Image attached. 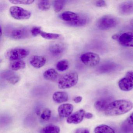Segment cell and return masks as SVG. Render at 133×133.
Returning a JSON list of instances; mask_svg holds the SVG:
<instances>
[{"label":"cell","instance_id":"cell-1","mask_svg":"<svg viewBox=\"0 0 133 133\" xmlns=\"http://www.w3.org/2000/svg\"><path fill=\"white\" fill-rule=\"evenodd\" d=\"M133 107V103L129 100H115L109 103L104 111V113L108 116H119L127 113L131 110Z\"/></svg>","mask_w":133,"mask_h":133},{"label":"cell","instance_id":"cell-2","mask_svg":"<svg viewBox=\"0 0 133 133\" xmlns=\"http://www.w3.org/2000/svg\"><path fill=\"white\" fill-rule=\"evenodd\" d=\"M78 76L76 72L65 74L58 80V86L60 89L70 88L76 85L78 82Z\"/></svg>","mask_w":133,"mask_h":133},{"label":"cell","instance_id":"cell-3","mask_svg":"<svg viewBox=\"0 0 133 133\" xmlns=\"http://www.w3.org/2000/svg\"><path fill=\"white\" fill-rule=\"evenodd\" d=\"M118 23V21L115 17L107 15L103 16L98 20L97 25L100 30L106 31L115 28Z\"/></svg>","mask_w":133,"mask_h":133},{"label":"cell","instance_id":"cell-4","mask_svg":"<svg viewBox=\"0 0 133 133\" xmlns=\"http://www.w3.org/2000/svg\"><path fill=\"white\" fill-rule=\"evenodd\" d=\"M29 50L24 48H16L9 50L6 53V57L10 61L21 60L28 56Z\"/></svg>","mask_w":133,"mask_h":133},{"label":"cell","instance_id":"cell-5","mask_svg":"<svg viewBox=\"0 0 133 133\" xmlns=\"http://www.w3.org/2000/svg\"><path fill=\"white\" fill-rule=\"evenodd\" d=\"M11 17L18 20H28L31 17V13L29 11L18 6H12L10 9Z\"/></svg>","mask_w":133,"mask_h":133},{"label":"cell","instance_id":"cell-6","mask_svg":"<svg viewBox=\"0 0 133 133\" xmlns=\"http://www.w3.org/2000/svg\"><path fill=\"white\" fill-rule=\"evenodd\" d=\"M80 59L85 65L90 67H93L98 64L100 58L96 54L88 52L82 54L80 57Z\"/></svg>","mask_w":133,"mask_h":133},{"label":"cell","instance_id":"cell-7","mask_svg":"<svg viewBox=\"0 0 133 133\" xmlns=\"http://www.w3.org/2000/svg\"><path fill=\"white\" fill-rule=\"evenodd\" d=\"M112 38L118 40L120 45L124 47H133V32H127L120 35H115Z\"/></svg>","mask_w":133,"mask_h":133},{"label":"cell","instance_id":"cell-8","mask_svg":"<svg viewBox=\"0 0 133 133\" xmlns=\"http://www.w3.org/2000/svg\"><path fill=\"white\" fill-rule=\"evenodd\" d=\"M10 36L17 40L25 39L29 36V31L25 28H18L14 29L10 32Z\"/></svg>","mask_w":133,"mask_h":133},{"label":"cell","instance_id":"cell-9","mask_svg":"<svg viewBox=\"0 0 133 133\" xmlns=\"http://www.w3.org/2000/svg\"><path fill=\"white\" fill-rule=\"evenodd\" d=\"M85 112L84 109H80L71 115L67 119L66 121L69 124H78L83 121Z\"/></svg>","mask_w":133,"mask_h":133},{"label":"cell","instance_id":"cell-10","mask_svg":"<svg viewBox=\"0 0 133 133\" xmlns=\"http://www.w3.org/2000/svg\"><path fill=\"white\" fill-rule=\"evenodd\" d=\"M89 18L85 14H78L77 18L74 21L66 23L68 25L74 27H81L86 25L89 22Z\"/></svg>","mask_w":133,"mask_h":133},{"label":"cell","instance_id":"cell-11","mask_svg":"<svg viewBox=\"0 0 133 133\" xmlns=\"http://www.w3.org/2000/svg\"><path fill=\"white\" fill-rule=\"evenodd\" d=\"M74 110V106L70 103H64L58 107V112L61 118L68 117L70 116Z\"/></svg>","mask_w":133,"mask_h":133},{"label":"cell","instance_id":"cell-12","mask_svg":"<svg viewBox=\"0 0 133 133\" xmlns=\"http://www.w3.org/2000/svg\"><path fill=\"white\" fill-rule=\"evenodd\" d=\"M119 12L123 15H130L133 14V1H124L120 4Z\"/></svg>","mask_w":133,"mask_h":133},{"label":"cell","instance_id":"cell-13","mask_svg":"<svg viewBox=\"0 0 133 133\" xmlns=\"http://www.w3.org/2000/svg\"><path fill=\"white\" fill-rule=\"evenodd\" d=\"M1 77L6 79L8 83L12 85L17 84L20 80V76L11 71H3L1 73Z\"/></svg>","mask_w":133,"mask_h":133},{"label":"cell","instance_id":"cell-14","mask_svg":"<svg viewBox=\"0 0 133 133\" xmlns=\"http://www.w3.org/2000/svg\"><path fill=\"white\" fill-rule=\"evenodd\" d=\"M46 59L42 56H32L30 59V63L33 67L40 68L44 66L46 63Z\"/></svg>","mask_w":133,"mask_h":133},{"label":"cell","instance_id":"cell-15","mask_svg":"<svg viewBox=\"0 0 133 133\" xmlns=\"http://www.w3.org/2000/svg\"><path fill=\"white\" fill-rule=\"evenodd\" d=\"M118 85L120 89L124 91H129L133 89V82L126 77L121 78L118 82Z\"/></svg>","mask_w":133,"mask_h":133},{"label":"cell","instance_id":"cell-16","mask_svg":"<svg viewBox=\"0 0 133 133\" xmlns=\"http://www.w3.org/2000/svg\"><path fill=\"white\" fill-rule=\"evenodd\" d=\"M78 16V14L72 11H67L62 13L60 15L59 17L62 21L67 23L75 21L77 18Z\"/></svg>","mask_w":133,"mask_h":133},{"label":"cell","instance_id":"cell-17","mask_svg":"<svg viewBox=\"0 0 133 133\" xmlns=\"http://www.w3.org/2000/svg\"><path fill=\"white\" fill-rule=\"evenodd\" d=\"M52 98L54 102L56 103H63L68 100V94L65 92H56L53 95Z\"/></svg>","mask_w":133,"mask_h":133},{"label":"cell","instance_id":"cell-18","mask_svg":"<svg viewBox=\"0 0 133 133\" xmlns=\"http://www.w3.org/2000/svg\"><path fill=\"white\" fill-rule=\"evenodd\" d=\"M65 49V45L63 43H54L49 47L50 52L54 55H59L63 53Z\"/></svg>","mask_w":133,"mask_h":133},{"label":"cell","instance_id":"cell-19","mask_svg":"<svg viewBox=\"0 0 133 133\" xmlns=\"http://www.w3.org/2000/svg\"><path fill=\"white\" fill-rule=\"evenodd\" d=\"M117 66V65L115 63L111 62L106 63L98 68V71L101 74L109 73L116 70Z\"/></svg>","mask_w":133,"mask_h":133},{"label":"cell","instance_id":"cell-20","mask_svg":"<svg viewBox=\"0 0 133 133\" xmlns=\"http://www.w3.org/2000/svg\"><path fill=\"white\" fill-rule=\"evenodd\" d=\"M59 76L58 72L53 68L46 70L43 74V77L45 79L52 81H54L57 80Z\"/></svg>","mask_w":133,"mask_h":133},{"label":"cell","instance_id":"cell-21","mask_svg":"<svg viewBox=\"0 0 133 133\" xmlns=\"http://www.w3.org/2000/svg\"><path fill=\"white\" fill-rule=\"evenodd\" d=\"M110 103L107 99H100L96 101L94 104L95 108L99 111H105Z\"/></svg>","mask_w":133,"mask_h":133},{"label":"cell","instance_id":"cell-22","mask_svg":"<svg viewBox=\"0 0 133 133\" xmlns=\"http://www.w3.org/2000/svg\"><path fill=\"white\" fill-rule=\"evenodd\" d=\"M95 133H115V131L111 127L106 124H102L95 128Z\"/></svg>","mask_w":133,"mask_h":133},{"label":"cell","instance_id":"cell-23","mask_svg":"<svg viewBox=\"0 0 133 133\" xmlns=\"http://www.w3.org/2000/svg\"><path fill=\"white\" fill-rule=\"evenodd\" d=\"M10 68L14 71H18L24 69L26 63L24 61L18 60L13 61L10 64Z\"/></svg>","mask_w":133,"mask_h":133},{"label":"cell","instance_id":"cell-24","mask_svg":"<svg viewBox=\"0 0 133 133\" xmlns=\"http://www.w3.org/2000/svg\"><path fill=\"white\" fill-rule=\"evenodd\" d=\"M60 128L58 126L53 124L48 125L43 128L42 133H60Z\"/></svg>","mask_w":133,"mask_h":133},{"label":"cell","instance_id":"cell-25","mask_svg":"<svg viewBox=\"0 0 133 133\" xmlns=\"http://www.w3.org/2000/svg\"><path fill=\"white\" fill-rule=\"evenodd\" d=\"M66 1H55L53 2V8L54 11L56 13H58L61 11L65 6Z\"/></svg>","mask_w":133,"mask_h":133},{"label":"cell","instance_id":"cell-26","mask_svg":"<svg viewBox=\"0 0 133 133\" xmlns=\"http://www.w3.org/2000/svg\"><path fill=\"white\" fill-rule=\"evenodd\" d=\"M56 67L57 69L59 71H64L69 67V62L67 60H62L57 62Z\"/></svg>","mask_w":133,"mask_h":133},{"label":"cell","instance_id":"cell-27","mask_svg":"<svg viewBox=\"0 0 133 133\" xmlns=\"http://www.w3.org/2000/svg\"><path fill=\"white\" fill-rule=\"evenodd\" d=\"M38 8L39 10L43 11H46L49 10L51 6V3L49 1L42 0L39 1L38 4Z\"/></svg>","mask_w":133,"mask_h":133},{"label":"cell","instance_id":"cell-28","mask_svg":"<svg viewBox=\"0 0 133 133\" xmlns=\"http://www.w3.org/2000/svg\"><path fill=\"white\" fill-rule=\"evenodd\" d=\"M40 35L43 38L47 39H56L59 38L60 35L56 33H49L42 31Z\"/></svg>","mask_w":133,"mask_h":133},{"label":"cell","instance_id":"cell-29","mask_svg":"<svg viewBox=\"0 0 133 133\" xmlns=\"http://www.w3.org/2000/svg\"><path fill=\"white\" fill-rule=\"evenodd\" d=\"M52 114V112L49 109L46 108L43 110L40 115V118L42 120L46 121L50 119Z\"/></svg>","mask_w":133,"mask_h":133},{"label":"cell","instance_id":"cell-30","mask_svg":"<svg viewBox=\"0 0 133 133\" xmlns=\"http://www.w3.org/2000/svg\"><path fill=\"white\" fill-rule=\"evenodd\" d=\"M34 1L32 0H27V1H22V0H17L14 1L11 0L9 1V2L11 3L14 4H25V5H29L34 3Z\"/></svg>","mask_w":133,"mask_h":133},{"label":"cell","instance_id":"cell-31","mask_svg":"<svg viewBox=\"0 0 133 133\" xmlns=\"http://www.w3.org/2000/svg\"><path fill=\"white\" fill-rule=\"evenodd\" d=\"M42 31L40 27H35L31 29V33L33 36H36L40 35Z\"/></svg>","mask_w":133,"mask_h":133},{"label":"cell","instance_id":"cell-32","mask_svg":"<svg viewBox=\"0 0 133 133\" xmlns=\"http://www.w3.org/2000/svg\"><path fill=\"white\" fill-rule=\"evenodd\" d=\"M95 4L96 6L99 8L105 7L107 6V3H106L105 1H102V0L96 1Z\"/></svg>","mask_w":133,"mask_h":133},{"label":"cell","instance_id":"cell-33","mask_svg":"<svg viewBox=\"0 0 133 133\" xmlns=\"http://www.w3.org/2000/svg\"><path fill=\"white\" fill-rule=\"evenodd\" d=\"M75 133H90V132L88 129L82 128L77 129Z\"/></svg>","mask_w":133,"mask_h":133},{"label":"cell","instance_id":"cell-34","mask_svg":"<svg viewBox=\"0 0 133 133\" xmlns=\"http://www.w3.org/2000/svg\"><path fill=\"white\" fill-rule=\"evenodd\" d=\"M126 77L130 79L133 82V71H128L126 74Z\"/></svg>","mask_w":133,"mask_h":133},{"label":"cell","instance_id":"cell-35","mask_svg":"<svg viewBox=\"0 0 133 133\" xmlns=\"http://www.w3.org/2000/svg\"><path fill=\"white\" fill-rule=\"evenodd\" d=\"M127 121L130 125H133V112L128 118Z\"/></svg>","mask_w":133,"mask_h":133},{"label":"cell","instance_id":"cell-36","mask_svg":"<svg viewBox=\"0 0 133 133\" xmlns=\"http://www.w3.org/2000/svg\"><path fill=\"white\" fill-rule=\"evenodd\" d=\"M82 100V97L81 96H77L74 98V101L76 103L81 102Z\"/></svg>","mask_w":133,"mask_h":133},{"label":"cell","instance_id":"cell-37","mask_svg":"<svg viewBox=\"0 0 133 133\" xmlns=\"http://www.w3.org/2000/svg\"><path fill=\"white\" fill-rule=\"evenodd\" d=\"M93 114L90 112L85 113L84 115V117L87 119H91L93 117Z\"/></svg>","mask_w":133,"mask_h":133},{"label":"cell","instance_id":"cell-38","mask_svg":"<svg viewBox=\"0 0 133 133\" xmlns=\"http://www.w3.org/2000/svg\"><path fill=\"white\" fill-rule=\"evenodd\" d=\"M131 25V27L133 28V19L131 20V21L130 22Z\"/></svg>","mask_w":133,"mask_h":133},{"label":"cell","instance_id":"cell-39","mask_svg":"<svg viewBox=\"0 0 133 133\" xmlns=\"http://www.w3.org/2000/svg\"><path fill=\"white\" fill-rule=\"evenodd\" d=\"M2 29L1 27V36H2Z\"/></svg>","mask_w":133,"mask_h":133},{"label":"cell","instance_id":"cell-40","mask_svg":"<svg viewBox=\"0 0 133 133\" xmlns=\"http://www.w3.org/2000/svg\"><path fill=\"white\" fill-rule=\"evenodd\" d=\"M132 133H133V132H132Z\"/></svg>","mask_w":133,"mask_h":133}]
</instances>
